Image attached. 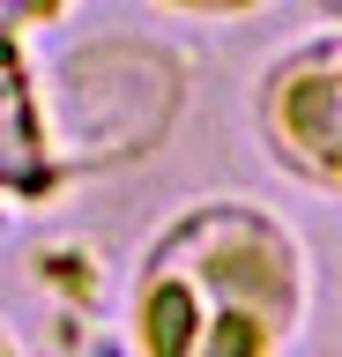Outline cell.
<instances>
[{"label":"cell","mask_w":342,"mask_h":357,"mask_svg":"<svg viewBox=\"0 0 342 357\" xmlns=\"http://www.w3.org/2000/svg\"><path fill=\"white\" fill-rule=\"evenodd\" d=\"M305 312L297 238L253 201H201L157 231L134 275L141 357H275Z\"/></svg>","instance_id":"obj_1"},{"label":"cell","mask_w":342,"mask_h":357,"mask_svg":"<svg viewBox=\"0 0 342 357\" xmlns=\"http://www.w3.org/2000/svg\"><path fill=\"white\" fill-rule=\"evenodd\" d=\"M261 119H268V149L290 164L305 186H335L342 178V89H335V38L297 45L290 60L261 82Z\"/></svg>","instance_id":"obj_2"},{"label":"cell","mask_w":342,"mask_h":357,"mask_svg":"<svg viewBox=\"0 0 342 357\" xmlns=\"http://www.w3.org/2000/svg\"><path fill=\"white\" fill-rule=\"evenodd\" d=\"M0 357H23V350H15V335H8V328H0Z\"/></svg>","instance_id":"obj_3"}]
</instances>
